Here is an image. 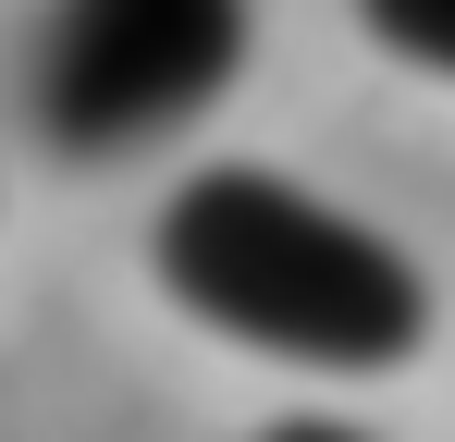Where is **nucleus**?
<instances>
[{
  "instance_id": "nucleus-1",
  "label": "nucleus",
  "mask_w": 455,
  "mask_h": 442,
  "mask_svg": "<svg viewBox=\"0 0 455 442\" xmlns=\"http://www.w3.org/2000/svg\"><path fill=\"white\" fill-rule=\"evenodd\" d=\"M148 271H160V295L197 332H222L246 357L332 368V381H381V368L419 357V332H431L419 258L394 233H370L357 209L259 172V160H210V172H185L160 197Z\"/></svg>"
},
{
  "instance_id": "nucleus-2",
  "label": "nucleus",
  "mask_w": 455,
  "mask_h": 442,
  "mask_svg": "<svg viewBox=\"0 0 455 442\" xmlns=\"http://www.w3.org/2000/svg\"><path fill=\"white\" fill-rule=\"evenodd\" d=\"M246 74V0H50L25 50V123L50 160L111 172L172 147Z\"/></svg>"
},
{
  "instance_id": "nucleus-3",
  "label": "nucleus",
  "mask_w": 455,
  "mask_h": 442,
  "mask_svg": "<svg viewBox=\"0 0 455 442\" xmlns=\"http://www.w3.org/2000/svg\"><path fill=\"white\" fill-rule=\"evenodd\" d=\"M357 25H370L394 62L419 74H455V0H357Z\"/></svg>"
},
{
  "instance_id": "nucleus-4",
  "label": "nucleus",
  "mask_w": 455,
  "mask_h": 442,
  "mask_svg": "<svg viewBox=\"0 0 455 442\" xmlns=\"http://www.w3.org/2000/svg\"><path fill=\"white\" fill-rule=\"evenodd\" d=\"M259 442H381V430H357V418H320V406H307V418H271Z\"/></svg>"
}]
</instances>
